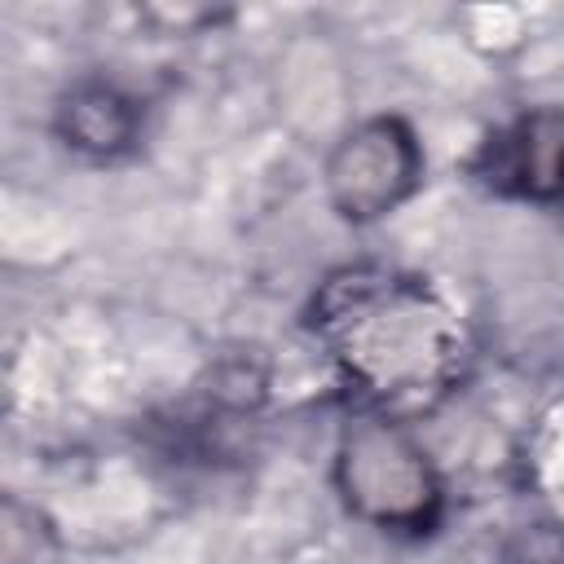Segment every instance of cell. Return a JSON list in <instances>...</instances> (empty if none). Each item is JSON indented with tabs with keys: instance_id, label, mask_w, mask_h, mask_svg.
Wrapping results in <instances>:
<instances>
[{
	"instance_id": "obj_1",
	"label": "cell",
	"mask_w": 564,
	"mask_h": 564,
	"mask_svg": "<svg viewBox=\"0 0 564 564\" xmlns=\"http://www.w3.org/2000/svg\"><path fill=\"white\" fill-rule=\"evenodd\" d=\"M352 410L397 423L445 405L471 366V339L454 304L419 273L392 264L330 269L304 313Z\"/></svg>"
},
{
	"instance_id": "obj_6",
	"label": "cell",
	"mask_w": 564,
	"mask_h": 564,
	"mask_svg": "<svg viewBox=\"0 0 564 564\" xmlns=\"http://www.w3.org/2000/svg\"><path fill=\"white\" fill-rule=\"evenodd\" d=\"M0 564H62V533L44 507L4 494L0 502Z\"/></svg>"
},
{
	"instance_id": "obj_3",
	"label": "cell",
	"mask_w": 564,
	"mask_h": 564,
	"mask_svg": "<svg viewBox=\"0 0 564 564\" xmlns=\"http://www.w3.org/2000/svg\"><path fill=\"white\" fill-rule=\"evenodd\" d=\"M326 203L348 225L392 216L423 185V145L401 115H370L339 132L322 167Z\"/></svg>"
},
{
	"instance_id": "obj_5",
	"label": "cell",
	"mask_w": 564,
	"mask_h": 564,
	"mask_svg": "<svg viewBox=\"0 0 564 564\" xmlns=\"http://www.w3.org/2000/svg\"><path fill=\"white\" fill-rule=\"evenodd\" d=\"M53 132L88 163H119L145 137V101L110 75H79L53 101Z\"/></svg>"
},
{
	"instance_id": "obj_2",
	"label": "cell",
	"mask_w": 564,
	"mask_h": 564,
	"mask_svg": "<svg viewBox=\"0 0 564 564\" xmlns=\"http://www.w3.org/2000/svg\"><path fill=\"white\" fill-rule=\"evenodd\" d=\"M330 480L339 502L379 533L423 538L441 524L445 480L410 423L352 410L335 441Z\"/></svg>"
},
{
	"instance_id": "obj_4",
	"label": "cell",
	"mask_w": 564,
	"mask_h": 564,
	"mask_svg": "<svg viewBox=\"0 0 564 564\" xmlns=\"http://www.w3.org/2000/svg\"><path fill=\"white\" fill-rule=\"evenodd\" d=\"M471 176L498 198L564 207V106H533L494 128L471 154Z\"/></svg>"
},
{
	"instance_id": "obj_7",
	"label": "cell",
	"mask_w": 564,
	"mask_h": 564,
	"mask_svg": "<svg viewBox=\"0 0 564 564\" xmlns=\"http://www.w3.org/2000/svg\"><path fill=\"white\" fill-rule=\"evenodd\" d=\"M502 564H564V520H529L502 538Z\"/></svg>"
}]
</instances>
